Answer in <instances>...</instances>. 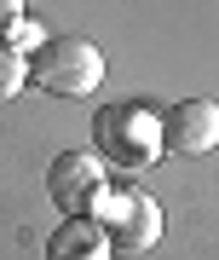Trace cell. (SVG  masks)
<instances>
[{
    "mask_svg": "<svg viewBox=\"0 0 219 260\" xmlns=\"http://www.w3.org/2000/svg\"><path fill=\"white\" fill-rule=\"evenodd\" d=\"M29 81V58L12 47V41H0V104L6 99H18V87Z\"/></svg>",
    "mask_w": 219,
    "mask_h": 260,
    "instance_id": "7",
    "label": "cell"
},
{
    "mask_svg": "<svg viewBox=\"0 0 219 260\" xmlns=\"http://www.w3.org/2000/svg\"><path fill=\"white\" fill-rule=\"evenodd\" d=\"M46 260H110V237L92 214H69L46 243Z\"/></svg>",
    "mask_w": 219,
    "mask_h": 260,
    "instance_id": "6",
    "label": "cell"
},
{
    "mask_svg": "<svg viewBox=\"0 0 219 260\" xmlns=\"http://www.w3.org/2000/svg\"><path fill=\"white\" fill-rule=\"evenodd\" d=\"M92 220L104 225L110 249H121V254H144V249H156V237H162V208H156V197H144V191L104 197Z\"/></svg>",
    "mask_w": 219,
    "mask_h": 260,
    "instance_id": "4",
    "label": "cell"
},
{
    "mask_svg": "<svg viewBox=\"0 0 219 260\" xmlns=\"http://www.w3.org/2000/svg\"><path fill=\"white\" fill-rule=\"evenodd\" d=\"M29 81L46 87L52 99H87L104 81V52L87 35H46L29 52Z\"/></svg>",
    "mask_w": 219,
    "mask_h": 260,
    "instance_id": "2",
    "label": "cell"
},
{
    "mask_svg": "<svg viewBox=\"0 0 219 260\" xmlns=\"http://www.w3.org/2000/svg\"><path fill=\"white\" fill-rule=\"evenodd\" d=\"M219 145V104L213 99H179L162 110V150L173 156H208Z\"/></svg>",
    "mask_w": 219,
    "mask_h": 260,
    "instance_id": "5",
    "label": "cell"
},
{
    "mask_svg": "<svg viewBox=\"0 0 219 260\" xmlns=\"http://www.w3.org/2000/svg\"><path fill=\"white\" fill-rule=\"evenodd\" d=\"M92 145L110 168L144 174V168L162 162V116L150 104H110V110L92 116Z\"/></svg>",
    "mask_w": 219,
    "mask_h": 260,
    "instance_id": "1",
    "label": "cell"
},
{
    "mask_svg": "<svg viewBox=\"0 0 219 260\" xmlns=\"http://www.w3.org/2000/svg\"><path fill=\"white\" fill-rule=\"evenodd\" d=\"M18 23H23V0H0V41H6Z\"/></svg>",
    "mask_w": 219,
    "mask_h": 260,
    "instance_id": "8",
    "label": "cell"
},
{
    "mask_svg": "<svg viewBox=\"0 0 219 260\" xmlns=\"http://www.w3.org/2000/svg\"><path fill=\"white\" fill-rule=\"evenodd\" d=\"M46 197H52L58 208L69 214H98V203L110 197V168L98 150H64V156H52L46 168Z\"/></svg>",
    "mask_w": 219,
    "mask_h": 260,
    "instance_id": "3",
    "label": "cell"
}]
</instances>
